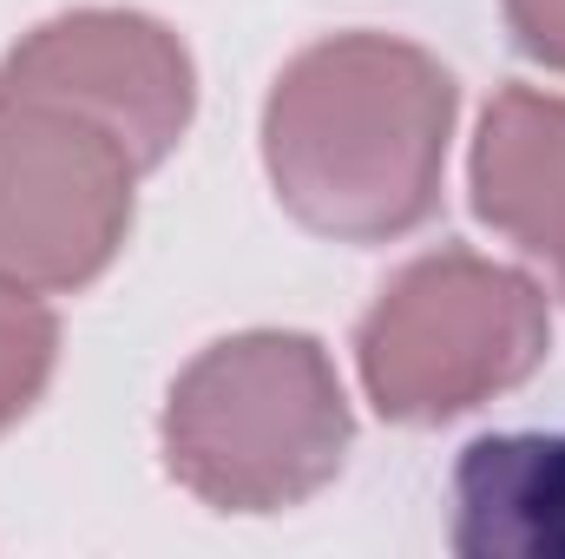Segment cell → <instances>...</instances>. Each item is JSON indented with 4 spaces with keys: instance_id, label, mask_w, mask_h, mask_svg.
Wrapping results in <instances>:
<instances>
[{
    "instance_id": "obj_3",
    "label": "cell",
    "mask_w": 565,
    "mask_h": 559,
    "mask_svg": "<svg viewBox=\"0 0 565 559\" xmlns=\"http://www.w3.org/2000/svg\"><path fill=\"white\" fill-rule=\"evenodd\" d=\"M553 323L540 283L473 251H434L382 289L355 329L362 389L382 421L427 428L520 389L546 362Z\"/></svg>"
},
{
    "instance_id": "obj_5",
    "label": "cell",
    "mask_w": 565,
    "mask_h": 559,
    "mask_svg": "<svg viewBox=\"0 0 565 559\" xmlns=\"http://www.w3.org/2000/svg\"><path fill=\"white\" fill-rule=\"evenodd\" d=\"M0 93H40L93 113L151 171L191 126V60L139 13H66L20 40L0 66Z\"/></svg>"
},
{
    "instance_id": "obj_1",
    "label": "cell",
    "mask_w": 565,
    "mask_h": 559,
    "mask_svg": "<svg viewBox=\"0 0 565 559\" xmlns=\"http://www.w3.org/2000/svg\"><path fill=\"white\" fill-rule=\"evenodd\" d=\"M454 80L422 46L342 33L289 60L264 113L277 198L322 238L382 244L440 198Z\"/></svg>"
},
{
    "instance_id": "obj_6",
    "label": "cell",
    "mask_w": 565,
    "mask_h": 559,
    "mask_svg": "<svg viewBox=\"0 0 565 559\" xmlns=\"http://www.w3.org/2000/svg\"><path fill=\"white\" fill-rule=\"evenodd\" d=\"M447 494V547L460 559H565V428L467 441Z\"/></svg>"
},
{
    "instance_id": "obj_4",
    "label": "cell",
    "mask_w": 565,
    "mask_h": 559,
    "mask_svg": "<svg viewBox=\"0 0 565 559\" xmlns=\"http://www.w3.org/2000/svg\"><path fill=\"white\" fill-rule=\"evenodd\" d=\"M139 151L79 106L0 93V277L26 289L93 283L126 224Z\"/></svg>"
},
{
    "instance_id": "obj_8",
    "label": "cell",
    "mask_w": 565,
    "mask_h": 559,
    "mask_svg": "<svg viewBox=\"0 0 565 559\" xmlns=\"http://www.w3.org/2000/svg\"><path fill=\"white\" fill-rule=\"evenodd\" d=\"M53 349H60V323L40 303V289L0 277V434L33 409V395L53 376Z\"/></svg>"
},
{
    "instance_id": "obj_9",
    "label": "cell",
    "mask_w": 565,
    "mask_h": 559,
    "mask_svg": "<svg viewBox=\"0 0 565 559\" xmlns=\"http://www.w3.org/2000/svg\"><path fill=\"white\" fill-rule=\"evenodd\" d=\"M507 20L540 66L565 73V0H507Z\"/></svg>"
},
{
    "instance_id": "obj_7",
    "label": "cell",
    "mask_w": 565,
    "mask_h": 559,
    "mask_svg": "<svg viewBox=\"0 0 565 559\" xmlns=\"http://www.w3.org/2000/svg\"><path fill=\"white\" fill-rule=\"evenodd\" d=\"M473 211L546 257L565 296V99L559 93H500L473 139Z\"/></svg>"
},
{
    "instance_id": "obj_2",
    "label": "cell",
    "mask_w": 565,
    "mask_h": 559,
    "mask_svg": "<svg viewBox=\"0 0 565 559\" xmlns=\"http://www.w3.org/2000/svg\"><path fill=\"white\" fill-rule=\"evenodd\" d=\"M335 362L309 336H231L204 349L164 402V467L217 514H282L322 494L349 454Z\"/></svg>"
}]
</instances>
